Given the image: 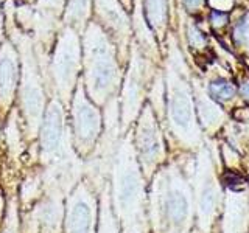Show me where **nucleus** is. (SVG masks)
Listing matches in <instances>:
<instances>
[{
    "label": "nucleus",
    "mask_w": 249,
    "mask_h": 233,
    "mask_svg": "<svg viewBox=\"0 0 249 233\" xmlns=\"http://www.w3.org/2000/svg\"><path fill=\"white\" fill-rule=\"evenodd\" d=\"M84 64L90 97L101 103L115 85L117 62L106 33L95 23L88 28L84 36Z\"/></svg>",
    "instance_id": "nucleus-1"
},
{
    "label": "nucleus",
    "mask_w": 249,
    "mask_h": 233,
    "mask_svg": "<svg viewBox=\"0 0 249 233\" xmlns=\"http://www.w3.org/2000/svg\"><path fill=\"white\" fill-rule=\"evenodd\" d=\"M80 42L73 30L66 28L61 33L56 50L53 56V73L54 80L62 95H67L75 83V76L80 67Z\"/></svg>",
    "instance_id": "nucleus-2"
},
{
    "label": "nucleus",
    "mask_w": 249,
    "mask_h": 233,
    "mask_svg": "<svg viewBox=\"0 0 249 233\" xmlns=\"http://www.w3.org/2000/svg\"><path fill=\"white\" fill-rule=\"evenodd\" d=\"M22 104L30 128L36 131L44 112V93L35 68L33 54L23 51V75H22Z\"/></svg>",
    "instance_id": "nucleus-3"
},
{
    "label": "nucleus",
    "mask_w": 249,
    "mask_h": 233,
    "mask_svg": "<svg viewBox=\"0 0 249 233\" xmlns=\"http://www.w3.org/2000/svg\"><path fill=\"white\" fill-rule=\"evenodd\" d=\"M75 135L80 145H92L100 134V114L80 89L73 100Z\"/></svg>",
    "instance_id": "nucleus-4"
},
{
    "label": "nucleus",
    "mask_w": 249,
    "mask_h": 233,
    "mask_svg": "<svg viewBox=\"0 0 249 233\" xmlns=\"http://www.w3.org/2000/svg\"><path fill=\"white\" fill-rule=\"evenodd\" d=\"M19 80L18 53L10 42L0 49V101L10 103Z\"/></svg>",
    "instance_id": "nucleus-5"
},
{
    "label": "nucleus",
    "mask_w": 249,
    "mask_h": 233,
    "mask_svg": "<svg viewBox=\"0 0 249 233\" xmlns=\"http://www.w3.org/2000/svg\"><path fill=\"white\" fill-rule=\"evenodd\" d=\"M62 109L58 101H53L49 106L42 120L41 129V146L44 154H53L58 151L62 138V124H64Z\"/></svg>",
    "instance_id": "nucleus-6"
},
{
    "label": "nucleus",
    "mask_w": 249,
    "mask_h": 233,
    "mask_svg": "<svg viewBox=\"0 0 249 233\" xmlns=\"http://www.w3.org/2000/svg\"><path fill=\"white\" fill-rule=\"evenodd\" d=\"M139 193H140V181L136 173V169L132 166L126 165L122 166L117 173V181H115V199L117 205L123 213L129 212L137 204L139 200Z\"/></svg>",
    "instance_id": "nucleus-7"
},
{
    "label": "nucleus",
    "mask_w": 249,
    "mask_h": 233,
    "mask_svg": "<svg viewBox=\"0 0 249 233\" xmlns=\"http://www.w3.org/2000/svg\"><path fill=\"white\" fill-rule=\"evenodd\" d=\"M95 11L111 33L120 37L129 34L128 16L117 0H95Z\"/></svg>",
    "instance_id": "nucleus-8"
},
{
    "label": "nucleus",
    "mask_w": 249,
    "mask_h": 233,
    "mask_svg": "<svg viewBox=\"0 0 249 233\" xmlns=\"http://www.w3.org/2000/svg\"><path fill=\"white\" fill-rule=\"evenodd\" d=\"M93 213L88 198L78 196L69 210L67 232L69 233H92Z\"/></svg>",
    "instance_id": "nucleus-9"
},
{
    "label": "nucleus",
    "mask_w": 249,
    "mask_h": 233,
    "mask_svg": "<svg viewBox=\"0 0 249 233\" xmlns=\"http://www.w3.org/2000/svg\"><path fill=\"white\" fill-rule=\"evenodd\" d=\"M170 114H171V120L179 126L181 129H187L192 123V104H190V98L187 95V92L181 87V85H176L171 90V97H170Z\"/></svg>",
    "instance_id": "nucleus-10"
},
{
    "label": "nucleus",
    "mask_w": 249,
    "mask_h": 233,
    "mask_svg": "<svg viewBox=\"0 0 249 233\" xmlns=\"http://www.w3.org/2000/svg\"><path fill=\"white\" fill-rule=\"evenodd\" d=\"M139 148H140V152L143 155V159L146 160H153L159 152V140H158V134H156V129L151 121H145L142 123V126H140Z\"/></svg>",
    "instance_id": "nucleus-11"
},
{
    "label": "nucleus",
    "mask_w": 249,
    "mask_h": 233,
    "mask_svg": "<svg viewBox=\"0 0 249 233\" xmlns=\"http://www.w3.org/2000/svg\"><path fill=\"white\" fill-rule=\"evenodd\" d=\"M187 212H189V204H187L184 194L179 191L170 193V196L167 199V213L170 219L176 224L182 222L187 216Z\"/></svg>",
    "instance_id": "nucleus-12"
},
{
    "label": "nucleus",
    "mask_w": 249,
    "mask_h": 233,
    "mask_svg": "<svg viewBox=\"0 0 249 233\" xmlns=\"http://www.w3.org/2000/svg\"><path fill=\"white\" fill-rule=\"evenodd\" d=\"M146 14L153 28H162L167 19L165 0H146Z\"/></svg>",
    "instance_id": "nucleus-13"
},
{
    "label": "nucleus",
    "mask_w": 249,
    "mask_h": 233,
    "mask_svg": "<svg viewBox=\"0 0 249 233\" xmlns=\"http://www.w3.org/2000/svg\"><path fill=\"white\" fill-rule=\"evenodd\" d=\"M89 2L90 0H69L67 20L69 23H81L86 20L89 14Z\"/></svg>",
    "instance_id": "nucleus-14"
},
{
    "label": "nucleus",
    "mask_w": 249,
    "mask_h": 233,
    "mask_svg": "<svg viewBox=\"0 0 249 233\" xmlns=\"http://www.w3.org/2000/svg\"><path fill=\"white\" fill-rule=\"evenodd\" d=\"M210 92V97L218 100V101H226V100H231L233 97V87L226 81H215L210 84L209 87Z\"/></svg>",
    "instance_id": "nucleus-15"
},
{
    "label": "nucleus",
    "mask_w": 249,
    "mask_h": 233,
    "mask_svg": "<svg viewBox=\"0 0 249 233\" xmlns=\"http://www.w3.org/2000/svg\"><path fill=\"white\" fill-rule=\"evenodd\" d=\"M64 0H39V13L42 19L41 22H45L50 16H56L61 13Z\"/></svg>",
    "instance_id": "nucleus-16"
},
{
    "label": "nucleus",
    "mask_w": 249,
    "mask_h": 233,
    "mask_svg": "<svg viewBox=\"0 0 249 233\" xmlns=\"http://www.w3.org/2000/svg\"><path fill=\"white\" fill-rule=\"evenodd\" d=\"M223 182L226 183V186H229L232 190H238L241 186L245 185V179L241 177L237 173H232V171H228L224 176H223Z\"/></svg>",
    "instance_id": "nucleus-17"
},
{
    "label": "nucleus",
    "mask_w": 249,
    "mask_h": 233,
    "mask_svg": "<svg viewBox=\"0 0 249 233\" xmlns=\"http://www.w3.org/2000/svg\"><path fill=\"white\" fill-rule=\"evenodd\" d=\"M100 233H114L112 219H111V216H109L107 210H105V213H103V224H101V232Z\"/></svg>",
    "instance_id": "nucleus-18"
},
{
    "label": "nucleus",
    "mask_w": 249,
    "mask_h": 233,
    "mask_svg": "<svg viewBox=\"0 0 249 233\" xmlns=\"http://www.w3.org/2000/svg\"><path fill=\"white\" fill-rule=\"evenodd\" d=\"M212 204H213V194H212V191H206L204 193V196H202V199H201V205H202V210L204 212H209L210 208H212Z\"/></svg>",
    "instance_id": "nucleus-19"
},
{
    "label": "nucleus",
    "mask_w": 249,
    "mask_h": 233,
    "mask_svg": "<svg viewBox=\"0 0 249 233\" xmlns=\"http://www.w3.org/2000/svg\"><path fill=\"white\" fill-rule=\"evenodd\" d=\"M232 0H210V5H212L213 8H216V10H228V8L231 6Z\"/></svg>",
    "instance_id": "nucleus-20"
},
{
    "label": "nucleus",
    "mask_w": 249,
    "mask_h": 233,
    "mask_svg": "<svg viewBox=\"0 0 249 233\" xmlns=\"http://www.w3.org/2000/svg\"><path fill=\"white\" fill-rule=\"evenodd\" d=\"M190 39H192V42H195L196 45L202 44V37H201V34L195 28H190Z\"/></svg>",
    "instance_id": "nucleus-21"
},
{
    "label": "nucleus",
    "mask_w": 249,
    "mask_h": 233,
    "mask_svg": "<svg viewBox=\"0 0 249 233\" xmlns=\"http://www.w3.org/2000/svg\"><path fill=\"white\" fill-rule=\"evenodd\" d=\"M184 3L189 8H196V6H199L201 0H184Z\"/></svg>",
    "instance_id": "nucleus-22"
},
{
    "label": "nucleus",
    "mask_w": 249,
    "mask_h": 233,
    "mask_svg": "<svg viewBox=\"0 0 249 233\" xmlns=\"http://www.w3.org/2000/svg\"><path fill=\"white\" fill-rule=\"evenodd\" d=\"M241 93H243L246 98H249V83H245L241 85Z\"/></svg>",
    "instance_id": "nucleus-23"
},
{
    "label": "nucleus",
    "mask_w": 249,
    "mask_h": 233,
    "mask_svg": "<svg viewBox=\"0 0 249 233\" xmlns=\"http://www.w3.org/2000/svg\"><path fill=\"white\" fill-rule=\"evenodd\" d=\"M0 34H2V16H0Z\"/></svg>",
    "instance_id": "nucleus-24"
},
{
    "label": "nucleus",
    "mask_w": 249,
    "mask_h": 233,
    "mask_svg": "<svg viewBox=\"0 0 249 233\" xmlns=\"http://www.w3.org/2000/svg\"><path fill=\"white\" fill-rule=\"evenodd\" d=\"M5 233H16V232H14V230H11V229H10V230H6V232H5Z\"/></svg>",
    "instance_id": "nucleus-25"
},
{
    "label": "nucleus",
    "mask_w": 249,
    "mask_h": 233,
    "mask_svg": "<svg viewBox=\"0 0 249 233\" xmlns=\"http://www.w3.org/2000/svg\"><path fill=\"white\" fill-rule=\"evenodd\" d=\"M124 2H128V0H124Z\"/></svg>",
    "instance_id": "nucleus-26"
}]
</instances>
